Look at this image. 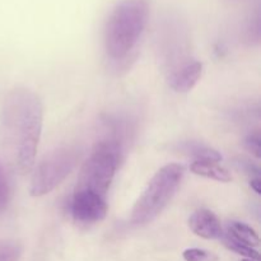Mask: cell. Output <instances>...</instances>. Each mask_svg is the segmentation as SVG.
Listing matches in <instances>:
<instances>
[{
	"mask_svg": "<svg viewBox=\"0 0 261 261\" xmlns=\"http://www.w3.org/2000/svg\"><path fill=\"white\" fill-rule=\"evenodd\" d=\"M81 150L73 145L59 147L51 150L33 170L30 184L32 196H43L55 190L75 168Z\"/></svg>",
	"mask_w": 261,
	"mask_h": 261,
	"instance_id": "obj_5",
	"label": "cell"
},
{
	"mask_svg": "<svg viewBox=\"0 0 261 261\" xmlns=\"http://www.w3.org/2000/svg\"><path fill=\"white\" fill-rule=\"evenodd\" d=\"M185 170L181 165L170 163L154 173L142 191L130 214V222L144 226L154 221L170 204L182 182Z\"/></svg>",
	"mask_w": 261,
	"mask_h": 261,
	"instance_id": "obj_3",
	"label": "cell"
},
{
	"mask_svg": "<svg viewBox=\"0 0 261 261\" xmlns=\"http://www.w3.org/2000/svg\"><path fill=\"white\" fill-rule=\"evenodd\" d=\"M158 51L167 75L191 61L186 23L175 13H168L158 24Z\"/></svg>",
	"mask_w": 261,
	"mask_h": 261,
	"instance_id": "obj_6",
	"label": "cell"
},
{
	"mask_svg": "<svg viewBox=\"0 0 261 261\" xmlns=\"http://www.w3.org/2000/svg\"><path fill=\"white\" fill-rule=\"evenodd\" d=\"M190 170L195 175L219 182H229L232 180L229 171L216 161H194L190 166Z\"/></svg>",
	"mask_w": 261,
	"mask_h": 261,
	"instance_id": "obj_12",
	"label": "cell"
},
{
	"mask_svg": "<svg viewBox=\"0 0 261 261\" xmlns=\"http://www.w3.org/2000/svg\"><path fill=\"white\" fill-rule=\"evenodd\" d=\"M250 186H251L252 190L255 191L256 194H261V178L260 177H255L250 180Z\"/></svg>",
	"mask_w": 261,
	"mask_h": 261,
	"instance_id": "obj_20",
	"label": "cell"
},
{
	"mask_svg": "<svg viewBox=\"0 0 261 261\" xmlns=\"http://www.w3.org/2000/svg\"><path fill=\"white\" fill-rule=\"evenodd\" d=\"M223 234L233 241L254 247V249H256L260 245L259 234L256 233V231L249 224L242 223V222H229L228 227H227V233Z\"/></svg>",
	"mask_w": 261,
	"mask_h": 261,
	"instance_id": "obj_13",
	"label": "cell"
},
{
	"mask_svg": "<svg viewBox=\"0 0 261 261\" xmlns=\"http://www.w3.org/2000/svg\"><path fill=\"white\" fill-rule=\"evenodd\" d=\"M124 154L125 150L116 143L103 138L98 140L82 166L75 190L91 191L107 198Z\"/></svg>",
	"mask_w": 261,
	"mask_h": 261,
	"instance_id": "obj_4",
	"label": "cell"
},
{
	"mask_svg": "<svg viewBox=\"0 0 261 261\" xmlns=\"http://www.w3.org/2000/svg\"><path fill=\"white\" fill-rule=\"evenodd\" d=\"M241 261H257V260H252V259H244V260H241Z\"/></svg>",
	"mask_w": 261,
	"mask_h": 261,
	"instance_id": "obj_21",
	"label": "cell"
},
{
	"mask_svg": "<svg viewBox=\"0 0 261 261\" xmlns=\"http://www.w3.org/2000/svg\"><path fill=\"white\" fill-rule=\"evenodd\" d=\"M23 247L15 240L0 241V261H19Z\"/></svg>",
	"mask_w": 261,
	"mask_h": 261,
	"instance_id": "obj_14",
	"label": "cell"
},
{
	"mask_svg": "<svg viewBox=\"0 0 261 261\" xmlns=\"http://www.w3.org/2000/svg\"><path fill=\"white\" fill-rule=\"evenodd\" d=\"M190 229L204 240H219L223 237V227L218 217L209 209H199L189 219Z\"/></svg>",
	"mask_w": 261,
	"mask_h": 261,
	"instance_id": "obj_8",
	"label": "cell"
},
{
	"mask_svg": "<svg viewBox=\"0 0 261 261\" xmlns=\"http://www.w3.org/2000/svg\"><path fill=\"white\" fill-rule=\"evenodd\" d=\"M222 239H223L224 246H226L228 250H231V251H233L234 254L241 255V256H244L245 259H252L257 261L260 260L259 251H257L256 249H254V247L246 246V245L233 241V240L228 239V237H226L224 234Z\"/></svg>",
	"mask_w": 261,
	"mask_h": 261,
	"instance_id": "obj_15",
	"label": "cell"
},
{
	"mask_svg": "<svg viewBox=\"0 0 261 261\" xmlns=\"http://www.w3.org/2000/svg\"><path fill=\"white\" fill-rule=\"evenodd\" d=\"M201 74H203V64L193 59L167 75V81L173 91L185 93L195 87V84L200 81Z\"/></svg>",
	"mask_w": 261,
	"mask_h": 261,
	"instance_id": "obj_9",
	"label": "cell"
},
{
	"mask_svg": "<svg viewBox=\"0 0 261 261\" xmlns=\"http://www.w3.org/2000/svg\"><path fill=\"white\" fill-rule=\"evenodd\" d=\"M9 198H10L9 184H8L4 167H3L2 162H0V212L4 211V209L8 206Z\"/></svg>",
	"mask_w": 261,
	"mask_h": 261,
	"instance_id": "obj_17",
	"label": "cell"
},
{
	"mask_svg": "<svg viewBox=\"0 0 261 261\" xmlns=\"http://www.w3.org/2000/svg\"><path fill=\"white\" fill-rule=\"evenodd\" d=\"M182 257L185 261H219V257L214 252L196 247L185 250L182 252Z\"/></svg>",
	"mask_w": 261,
	"mask_h": 261,
	"instance_id": "obj_16",
	"label": "cell"
},
{
	"mask_svg": "<svg viewBox=\"0 0 261 261\" xmlns=\"http://www.w3.org/2000/svg\"><path fill=\"white\" fill-rule=\"evenodd\" d=\"M244 145L252 155H255L256 158L261 157V137L259 132L251 133V134L247 135L245 138Z\"/></svg>",
	"mask_w": 261,
	"mask_h": 261,
	"instance_id": "obj_18",
	"label": "cell"
},
{
	"mask_svg": "<svg viewBox=\"0 0 261 261\" xmlns=\"http://www.w3.org/2000/svg\"><path fill=\"white\" fill-rule=\"evenodd\" d=\"M70 209L76 223L91 226L106 218L109 204L106 196L86 190H74Z\"/></svg>",
	"mask_w": 261,
	"mask_h": 261,
	"instance_id": "obj_7",
	"label": "cell"
},
{
	"mask_svg": "<svg viewBox=\"0 0 261 261\" xmlns=\"http://www.w3.org/2000/svg\"><path fill=\"white\" fill-rule=\"evenodd\" d=\"M148 0H117L107 15L103 31L105 51L114 61H122L137 47L147 27Z\"/></svg>",
	"mask_w": 261,
	"mask_h": 261,
	"instance_id": "obj_2",
	"label": "cell"
},
{
	"mask_svg": "<svg viewBox=\"0 0 261 261\" xmlns=\"http://www.w3.org/2000/svg\"><path fill=\"white\" fill-rule=\"evenodd\" d=\"M43 125L40 97L27 88L7 94L2 111V134L5 155L14 172L25 175L35 165Z\"/></svg>",
	"mask_w": 261,
	"mask_h": 261,
	"instance_id": "obj_1",
	"label": "cell"
},
{
	"mask_svg": "<svg viewBox=\"0 0 261 261\" xmlns=\"http://www.w3.org/2000/svg\"><path fill=\"white\" fill-rule=\"evenodd\" d=\"M236 165H237V167H239L240 170L242 171V172H245L246 175L251 176V178L260 177V168L257 167L255 163L250 162L249 160H245V158H240V160H237Z\"/></svg>",
	"mask_w": 261,
	"mask_h": 261,
	"instance_id": "obj_19",
	"label": "cell"
},
{
	"mask_svg": "<svg viewBox=\"0 0 261 261\" xmlns=\"http://www.w3.org/2000/svg\"><path fill=\"white\" fill-rule=\"evenodd\" d=\"M176 152L194 158V161H216L221 162L222 155L218 150L198 140H185L175 147Z\"/></svg>",
	"mask_w": 261,
	"mask_h": 261,
	"instance_id": "obj_11",
	"label": "cell"
},
{
	"mask_svg": "<svg viewBox=\"0 0 261 261\" xmlns=\"http://www.w3.org/2000/svg\"><path fill=\"white\" fill-rule=\"evenodd\" d=\"M105 134L103 139H109L111 142L119 144L122 149H126L127 144L132 140L134 134V125L130 119L122 115H109L103 120Z\"/></svg>",
	"mask_w": 261,
	"mask_h": 261,
	"instance_id": "obj_10",
	"label": "cell"
}]
</instances>
